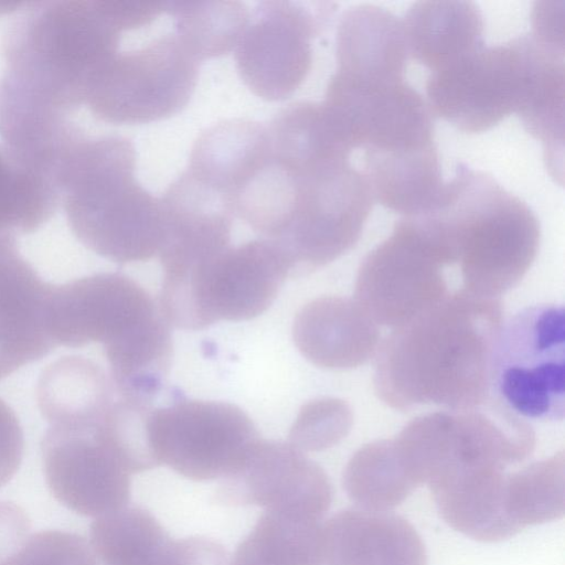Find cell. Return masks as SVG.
<instances>
[{"label": "cell", "instance_id": "1", "mask_svg": "<svg viewBox=\"0 0 565 565\" xmlns=\"http://www.w3.org/2000/svg\"><path fill=\"white\" fill-rule=\"evenodd\" d=\"M499 298L455 294L391 330L379 344L374 388L390 407H478L490 397V360L502 324Z\"/></svg>", "mask_w": 565, "mask_h": 565}, {"label": "cell", "instance_id": "2", "mask_svg": "<svg viewBox=\"0 0 565 565\" xmlns=\"http://www.w3.org/2000/svg\"><path fill=\"white\" fill-rule=\"evenodd\" d=\"M161 1L66 0L30 9L3 42L6 74L67 114L85 104L89 86L118 51L124 32L154 21Z\"/></svg>", "mask_w": 565, "mask_h": 565}, {"label": "cell", "instance_id": "3", "mask_svg": "<svg viewBox=\"0 0 565 565\" xmlns=\"http://www.w3.org/2000/svg\"><path fill=\"white\" fill-rule=\"evenodd\" d=\"M422 214L441 242L461 294L499 298L521 281L536 257L537 217L481 170L459 164Z\"/></svg>", "mask_w": 565, "mask_h": 565}, {"label": "cell", "instance_id": "4", "mask_svg": "<svg viewBox=\"0 0 565 565\" xmlns=\"http://www.w3.org/2000/svg\"><path fill=\"white\" fill-rule=\"evenodd\" d=\"M62 162L55 183L82 244L120 264L159 255L164 238L161 199L136 179V150L128 138L83 134Z\"/></svg>", "mask_w": 565, "mask_h": 565}, {"label": "cell", "instance_id": "5", "mask_svg": "<svg viewBox=\"0 0 565 565\" xmlns=\"http://www.w3.org/2000/svg\"><path fill=\"white\" fill-rule=\"evenodd\" d=\"M558 52L537 34L484 44L430 72L426 95L431 114L457 129L478 134L515 113L532 126L557 89Z\"/></svg>", "mask_w": 565, "mask_h": 565}, {"label": "cell", "instance_id": "6", "mask_svg": "<svg viewBox=\"0 0 565 565\" xmlns=\"http://www.w3.org/2000/svg\"><path fill=\"white\" fill-rule=\"evenodd\" d=\"M289 276L281 250L259 237L163 274L158 307L169 324L184 330L250 320L270 307Z\"/></svg>", "mask_w": 565, "mask_h": 565}, {"label": "cell", "instance_id": "7", "mask_svg": "<svg viewBox=\"0 0 565 565\" xmlns=\"http://www.w3.org/2000/svg\"><path fill=\"white\" fill-rule=\"evenodd\" d=\"M278 160V159H277ZM284 163L291 173L287 223L271 241L286 257L291 277L308 275L352 249L374 198L350 159Z\"/></svg>", "mask_w": 565, "mask_h": 565}, {"label": "cell", "instance_id": "8", "mask_svg": "<svg viewBox=\"0 0 565 565\" xmlns=\"http://www.w3.org/2000/svg\"><path fill=\"white\" fill-rule=\"evenodd\" d=\"M564 308L530 306L503 321L490 360V395L523 419L565 415Z\"/></svg>", "mask_w": 565, "mask_h": 565}, {"label": "cell", "instance_id": "9", "mask_svg": "<svg viewBox=\"0 0 565 565\" xmlns=\"http://www.w3.org/2000/svg\"><path fill=\"white\" fill-rule=\"evenodd\" d=\"M200 63L172 21L170 31L138 47L117 51L94 77L85 104L97 118L111 124L166 119L190 102Z\"/></svg>", "mask_w": 565, "mask_h": 565}, {"label": "cell", "instance_id": "10", "mask_svg": "<svg viewBox=\"0 0 565 565\" xmlns=\"http://www.w3.org/2000/svg\"><path fill=\"white\" fill-rule=\"evenodd\" d=\"M440 249L418 216H404L363 259L356 303L377 326L394 329L452 296Z\"/></svg>", "mask_w": 565, "mask_h": 565}, {"label": "cell", "instance_id": "11", "mask_svg": "<svg viewBox=\"0 0 565 565\" xmlns=\"http://www.w3.org/2000/svg\"><path fill=\"white\" fill-rule=\"evenodd\" d=\"M150 430L159 463L195 481L231 475L259 439L237 405L182 396L153 407Z\"/></svg>", "mask_w": 565, "mask_h": 565}, {"label": "cell", "instance_id": "12", "mask_svg": "<svg viewBox=\"0 0 565 565\" xmlns=\"http://www.w3.org/2000/svg\"><path fill=\"white\" fill-rule=\"evenodd\" d=\"M328 9L295 1H264L234 49L236 68L249 90L266 100L290 97L307 78L313 41Z\"/></svg>", "mask_w": 565, "mask_h": 565}, {"label": "cell", "instance_id": "13", "mask_svg": "<svg viewBox=\"0 0 565 565\" xmlns=\"http://www.w3.org/2000/svg\"><path fill=\"white\" fill-rule=\"evenodd\" d=\"M99 424L50 425L41 443L53 497L77 514L96 518L130 498V473L100 437Z\"/></svg>", "mask_w": 565, "mask_h": 565}, {"label": "cell", "instance_id": "14", "mask_svg": "<svg viewBox=\"0 0 565 565\" xmlns=\"http://www.w3.org/2000/svg\"><path fill=\"white\" fill-rule=\"evenodd\" d=\"M331 498V483L318 463L290 443L260 438L216 490L226 505H258L317 521Z\"/></svg>", "mask_w": 565, "mask_h": 565}, {"label": "cell", "instance_id": "15", "mask_svg": "<svg viewBox=\"0 0 565 565\" xmlns=\"http://www.w3.org/2000/svg\"><path fill=\"white\" fill-rule=\"evenodd\" d=\"M159 311L148 291L119 273H98L51 286L49 331L55 345L104 347Z\"/></svg>", "mask_w": 565, "mask_h": 565}, {"label": "cell", "instance_id": "16", "mask_svg": "<svg viewBox=\"0 0 565 565\" xmlns=\"http://www.w3.org/2000/svg\"><path fill=\"white\" fill-rule=\"evenodd\" d=\"M51 286L20 255L14 233L0 234V381L56 348L47 324Z\"/></svg>", "mask_w": 565, "mask_h": 565}, {"label": "cell", "instance_id": "17", "mask_svg": "<svg viewBox=\"0 0 565 565\" xmlns=\"http://www.w3.org/2000/svg\"><path fill=\"white\" fill-rule=\"evenodd\" d=\"M312 565H426L414 527L385 511L345 510L321 522Z\"/></svg>", "mask_w": 565, "mask_h": 565}, {"label": "cell", "instance_id": "18", "mask_svg": "<svg viewBox=\"0 0 565 565\" xmlns=\"http://www.w3.org/2000/svg\"><path fill=\"white\" fill-rule=\"evenodd\" d=\"M294 342L311 363L326 369L363 364L376 353L377 324L355 300L320 297L305 305L292 326Z\"/></svg>", "mask_w": 565, "mask_h": 565}, {"label": "cell", "instance_id": "19", "mask_svg": "<svg viewBox=\"0 0 565 565\" xmlns=\"http://www.w3.org/2000/svg\"><path fill=\"white\" fill-rule=\"evenodd\" d=\"M67 116L6 73L0 78V136L4 146L54 183L60 163L84 134Z\"/></svg>", "mask_w": 565, "mask_h": 565}, {"label": "cell", "instance_id": "20", "mask_svg": "<svg viewBox=\"0 0 565 565\" xmlns=\"http://www.w3.org/2000/svg\"><path fill=\"white\" fill-rule=\"evenodd\" d=\"M402 23L408 56L429 72L484 44L483 18L471 1H418Z\"/></svg>", "mask_w": 565, "mask_h": 565}, {"label": "cell", "instance_id": "21", "mask_svg": "<svg viewBox=\"0 0 565 565\" xmlns=\"http://www.w3.org/2000/svg\"><path fill=\"white\" fill-rule=\"evenodd\" d=\"M105 371L84 356H64L47 365L36 386L39 409L50 425H97L114 402Z\"/></svg>", "mask_w": 565, "mask_h": 565}, {"label": "cell", "instance_id": "22", "mask_svg": "<svg viewBox=\"0 0 565 565\" xmlns=\"http://www.w3.org/2000/svg\"><path fill=\"white\" fill-rule=\"evenodd\" d=\"M115 391L122 398L153 402L172 362V337L160 310L104 347Z\"/></svg>", "mask_w": 565, "mask_h": 565}, {"label": "cell", "instance_id": "23", "mask_svg": "<svg viewBox=\"0 0 565 565\" xmlns=\"http://www.w3.org/2000/svg\"><path fill=\"white\" fill-rule=\"evenodd\" d=\"M89 534L102 565H170L174 541L141 507L125 505L97 516Z\"/></svg>", "mask_w": 565, "mask_h": 565}, {"label": "cell", "instance_id": "24", "mask_svg": "<svg viewBox=\"0 0 565 565\" xmlns=\"http://www.w3.org/2000/svg\"><path fill=\"white\" fill-rule=\"evenodd\" d=\"M61 195L54 181L0 147V227L31 233L54 214Z\"/></svg>", "mask_w": 565, "mask_h": 565}, {"label": "cell", "instance_id": "25", "mask_svg": "<svg viewBox=\"0 0 565 565\" xmlns=\"http://www.w3.org/2000/svg\"><path fill=\"white\" fill-rule=\"evenodd\" d=\"M177 32L202 62L234 50L250 12L237 1H170Z\"/></svg>", "mask_w": 565, "mask_h": 565}, {"label": "cell", "instance_id": "26", "mask_svg": "<svg viewBox=\"0 0 565 565\" xmlns=\"http://www.w3.org/2000/svg\"><path fill=\"white\" fill-rule=\"evenodd\" d=\"M352 500L372 511H385L402 502L415 488L393 440L369 444L354 454L343 477Z\"/></svg>", "mask_w": 565, "mask_h": 565}, {"label": "cell", "instance_id": "27", "mask_svg": "<svg viewBox=\"0 0 565 565\" xmlns=\"http://www.w3.org/2000/svg\"><path fill=\"white\" fill-rule=\"evenodd\" d=\"M510 512L522 530L564 513V454L510 472Z\"/></svg>", "mask_w": 565, "mask_h": 565}, {"label": "cell", "instance_id": "28", "mask_svg": "<svg viewBox=\"0 0 565 565\" xmlns=\"http://www.w3.org/2000/svg\"><path fill=\"white\" fill-rule=\"evenodd\" d=\"M151 402L114 401L98 425V433L120 463L131 475L159 466L150 430Z\"/></svg>", "mask_w": 565, "mask_h": 565}, {"label": "cell", "instance_id": "29", "mask_svg": "<svg viewBox=\"0 0 565 565\" xmlns=\"http://www.w3.org/2000/svg\"><path fill=\"white\" fill-rule=\"evenodd\" d=\"M350 425L351 413L343 402L315 399L299 411L290 428L289 440L301 451H320L340 441Z\"/></svg>", "mask_w": 565, "mask_h": 565}, {"label": "cell", "instance_id": "30", "mask_svg": "<svg viewBox=\"0 0 565 565\" xmlns=\"http://www.w3.org/2000/svg\"><path fill=\"white\" fill-rule=\"evenodd\" d=\"M1 565H98L87 541L72 532L41 531L26 537Z\"/></svg>", "mask_w": 565, "mask_h": 565}, {"label": "cell", "instance_id": "31", "mask_svg": "<svg viewBox=\"0 0 565 565\" xmlns=\"http://www.w3.org/2000/svg\"><path fill=\"white\" fill-rule=\"evenodd\" d=\"M24 436L15 413L0 398V488L17 473L23 457Z\"/></svg>", "mask_w": 565, "mask_h": 565}, {"label": "cell", "instance_id": "32", "mask_svg": "<svg viewBox=\"0 0 565 565\" xmlns=\"http://www.w3.org/2000/svg\"><path fill=\"white\" fill-rule=\"evenodd\" d=\"M225 547L211 539L194 536L174 541L170 565H230Z\"/></svg>", "mask_w": 565, "mask_h": 565}, {"label": "cell", "instance_id": "33", "mask_svg": "<svg viewBox=\"0 0 565 565\" xmlns=\"http://www.w3.org/2000/svg\"><path fill=\"white\" fill-rule=\"evenodd\" d=\"M30 529V519L21 507L0 501V565L22 545Z\"/></svg>", "mask_w": 565, "mask_h": 565}, {"label": "cell", "instance_id": "34", "mask_svg": "<svg viewBox=\"0 0 565 565\" xmlns=\"http://www.w3.org/2000/svg\"><path fill=\"white\" fill-rule=\"evenodd\" d=\"M230 565H280L246 536L237 546Z\"/></svg>", "mask_w": 565, "mask_h": 565}, {"label": "cell", "instance_id": "35", "mask_svg": "<svg viewBox=\"0 0 565 565\" xmlns=\"http://www.w3.org/2000/svg\"><path fill=\"white\" fill-rule=\"evenodd\" d=\"M19 2L13 1H0V13H6L11 10H14L17 7H19Z\"/></svg>", "mask_w": 565, "mask_h": 565}]
</instances>
